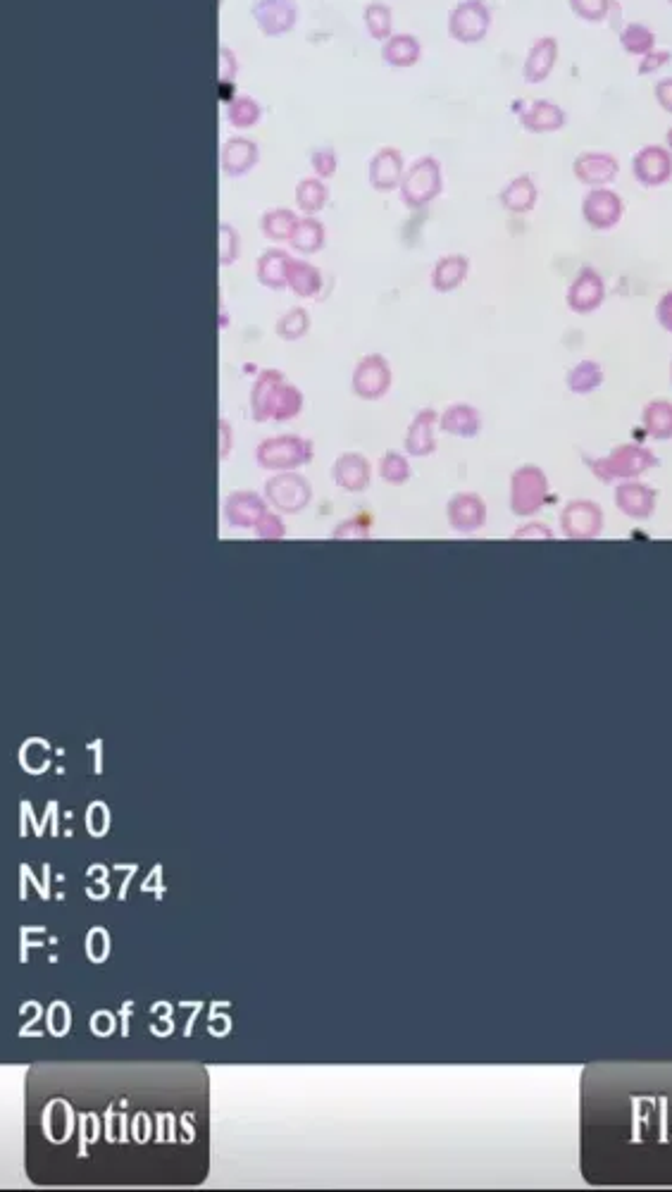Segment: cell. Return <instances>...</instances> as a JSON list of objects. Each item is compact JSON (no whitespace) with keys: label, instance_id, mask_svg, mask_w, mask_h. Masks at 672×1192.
Returning a JSON list of instances; mask_svg holds the SVG:
<instances>
[{"label":"cell","instance_id":"obj_42","mask_svg":"<svg viewBox=\"0 0 672 1192\" xmlns=\"http://www.w3.org/2000/svg\"><path fill=\"white\" fill-rule=\"evenodd\" d=\"M253 530H255V535H258L260 539H270V542H279V539L286 537L284 520L279 518V515L270 513V511H267L263 515V518H260L258 523H255Z\"/></svg>","mask_w":672,"mask_h":1192},{"label":"cell","instance_id":"obj_36","mask_svg":"<svg viewBox=\"0 0 672 1192\" xmlns=\"http://www.w3.org/2000/svg\"><path fill=\"white\" fill-rule=\"evenodd\" d=\"M296 225L298 220L291 210H270V213H265L263 217V234L272 241H289Z\"/></svg>","mask_w":672,"mask_h":1192},{"label":"cell","instance_id":"obj_32","mask_svg":"<svg viewBox=\"0 0 672 1192\" xmlns=\"http://www.w3.org/2000/svg\"><path fill=\"white\" fill-rule=\"evenodd\" d=\"M255 160H258V148L251 141L234 139L224 146L222 165L229 175H244L251 170V165H255Z\"/></svg>","mask_w":672,"mask_h":1192},{"label":"cell","instance_id":"obj_25","mask_svg":"<svg viewBox=\"0 0 672 1192\" xmlns=\"http://www.w3.org/2000/svg\"><path fill=\"white\" fill-rule=\"evenodd\" d=\"M253 12L265 34H282L296 20V8L291 0H260Z\"/></svg>","mask_w":672,"mask_h":1192},{"label":"cell","instance_id":"obj_33","mask_svg":"<svg viewBox=\"0 0 672 1192\" xmlns=\"http://www.w3.org/2000/svg\"><path fill=\"white\" fill-rule=\"evenodd\" d=\"M620 46L625 48V53L642 58V55L651 53L653 48H656V31L649 29L642 22H630L620 31Z\"/></svg>","mask_w":672,"mask_h":1192},{"label":"cell","instance_id":"obj_14","mask_svg":"<svg viewBox=\"0 0 672 1192\" xmlns=\"http://www.w3.org/2000/svg\"><path fill=\"white\" fill-rule=\"evenodd\" d=\"M632 175L644 186H663L672 179V153L668 146L646 144L634 153Z\"/></svg>","mask_w":672,"mask_h":1192},{"label":"cell","instance_id":"obj_26","mask_svg":"<svg viewBox=\"0 0 672 1192\" xmlns=\"http://www.w3.org/2000/svg\"><path fill=\"white\" fill-rule=\"evenodd\" d=\"M470 275V260L465 256H444L432 270V287L439 294H451Z\"/></svg>","mask_w":672,"mask_h":1192},{"label":"cell","instance_id":"obj_51","mask_svg":"<svg viewBox=\"0 0 672 1192\" xmlns=\"http://www.w3.org/2000/svg\"><path fill=\"white\" fill-rule=\"evenodd\" d=\"M220 439H222V449H220V456L227 458L229 453V444H232V427H229L227 420H220Z\"/></svg>","mask_w":672,"mask_h":1192},{"label":"cell","instance_id":"obj_15","mask_svg":"<svg viewBox=\"0 0 672 1192\" xmlns=\"http://www.w3.org/2000/svg\"><path fill=\"white\" fill-rule=\"evenodd\" d=\"M446 518L451 530L458 535H475L487 525V504L482 501V496L460 492L448 499Z\"/></svg>","mask_w":672,"mask_h":1192},{"label":"cell","instance_id":"obj_12","mask_svg":"<svg viewBox=\"0 0 672 1192\" xmlns=\"http://www.w3.org/2000/svg\"><path fill=\"white\" fill-rule=\"evenodd\" d=\"M625 215V203L620 194H615L608 186H594L582 198V217L584 222L596 232H608L613 229Z\"/></svg>","mask_w":672,"mask_h":1192},{"label":"cell","instance_id":"obj_4","mask_svg":"<svg viewBox=\"0 0 672 1192\" xmlns=\"http://www.w3.org/2000/svg\"><path fill=\"white\" fill-rule=\"evenodd\" d=\"M656 465L658 458L651 449H646L642 444H622L615 446L606 456L591 461L589 470L603 484H620L637 480V477L649 473Z\"/></svg>","mask_w":672,"mask_h":1192},{"label":"cell","instance_id":"obj_44","mask_svg":"<svg viewBox=\"0 0 672 1192\" xmlns=\"http://www.w3.org/2000/svg\"><path fill=\"white\" fill-rule=\"evenodd\" d=\"M334 539H370V520L351 518L334 530Z\"/></svg>","mask_w":672,"mask_h":1192},{"label":"cell","instance_id":"obj_11","mask_svg":"<svg viewBox=\"0 0 672 1192\" xmlns=\"http://www.w3.org/2000/svg\"><path fill=\"white\" fill-rule=\"evenodd\" d=\"M491 12L482 0H463L448 15V34L460 43H477L487 36Z\"/></svg>","mask_w":672,"mask_h":1192},{"label":"cell","instance_id":"obj_28","mask_svg":"<svg viewBox=\"0 0 672 1192\" xmlns=\"http://www.w3.org/2000/svg\"><path fill=\"white\" fill-rule=\"evenodd\" d=\"M642 427L653 442L672 439V401L656 399L646 403L642 411Z\"/></svg>","mask_w":672,"mask_h":1192},{"label":"cell","instance_id":"obj_3","mask_svg":"<svg viewBox=\"0 0 672 1192\" xmlns=\"http://www.w3.org/2000/svg\"><path fill=\"white\" fill-rule=\"evenodd\" d=\"M303 411V394L279 370H263L251 391L253 420H291Z\"/></svg>","mask_w":672,"mask_h":1192},{"label":"cell","instance_id":"obj_31","mask_svg":"<svg viewBox=\"0 0 672 1192\" xmlns=\"http://www.w3.org/2000/svg\"><path fill=\"white\" fill-rule=\"evenodd\" d=\"M603 368L601 363H596V360H582V363H577L575 368L568 372V389L572 394L577 396H587L591 391H596L603 384Z\"/></svg>","mask_w":672,"mask_h":1192},{"label":"cell","instance_id":"obj_52","mask_svg":"<svg viewBox=\"0 0 672 1192\" xmlns=\"http://www.w3.org/2000/svg\"><path fill=\"white\" fill-rule=\"evenodd\" d=\"M665 146H668L670 153H672V127L668 129V134H665Z\"/></svg>","mask_w":672,"mask_h":1192},{"label":"cell","instance_id":"obj_17","mask_svg":"<svg viewBox=\"0 0 672 1192\" xmlns=\"http://www.w3.org/2000/svg\"><path fill=\"white\" fill-rule=\"evenodd\" d=\"M656 496V489L646 487V484L637 480L620 482L618 487H615V508H618L625 518L634 520V523H646V520L656 513Z\"/></svg>","mask_w":672,"mask_h":1192},{"label":"cell","instance_id":"obj_19","mask_svg":"<svg viewBox=\"0 0 672 1192\" xmlns=\"http://www.w3.org/2000/svg\"><path fill=\"white\" fill-rule=\"evenodd\" d=\"M437 425L439 413L434 411V408H422V411L415 413V418L410 422L406 432V439H403L408 456L427 458L437 451V439H434V427Z\"/></svg>","mask_w":672,"mask_h":1192},{"label":"cell","instance_id":"obj_54","mask_svg":"<svg viewBox=\"0 0 672 1192\" xmlns=\"http://www.w3.org/2000/svg\"><path fill=\"white\" fill-rule=\"evenodd\" d=\"M668 3H670V5H672V0H668Z\"/></svg>","mask_w":672,"mask_h":1192},{"label":"cell","instance_id":"obj_1","mask_svg":"<svg viewBox=\"0 0 672 1192\" xmlns=\"http://www.w3.org/2000/svg\"><path fill=\"white\" fill-rule=\"evenodd\" d=\"M208 1104L201 1064H36L27 1173L36 1185H198Z\"/></svg>","mask_w":672,"mask_h":1192},{"label":"cell","instance_id":"obj_10","mask_svg":"<svg viewBox=\"0 0 672 1192\" xmlns=\"http://www.w3.org/2000/svg\"><path fill=\"white\" fill-rule=\"evenodd\" d=\"M560 532L572 542H591L603 532V511L589 499L570 501L560 513Z\"/></svg>","mask_w":672,"mask_h":1192},{"label":"cell","instance_id":"obj_6","mask_svg":"<svg viewBox=\"0 0 672 1192\" xmlns=\"http://www.w3.org/2000/svg\"><path fill=\"white\" fill-rule=\"evenodd\" d=\"M549 501V477L537 465H522L510 475V511L518 518H532Z\"/></svg>","mask_w":672,"mask_h":1192},{"label":"cell","instance_id":"obj_41","mask_svg":"<svg viewBox=\"0 0 672 1192\" xmlns=\"http://www.w3.org/2000/svg\"><path fill=\"white\" fill-rule=\"evenodd\" d=\"M365 22H367V29H370V34L375 36V39H387L389 31H391V10L384 8V5H370L365 12Z\"/></svg>","mask_w":672,"mask_h":1192},{"label":"cell","instance_id":"obj_22","mask_svg":"<svg viewBox=\"0 0 672 1192\" xmlns=\"http://www.w3.org/2000/svg\"><path fill=\"white\" fill-rule=\"evenodd\" d=\"M565 120H568V117H565V110L560 108L558 103L544 101V98H541V101H532L520 115L522 127H525L527 132H534V134L558 132V129L565 127Z\"/></svg>","mask_w":672,"mask_h":1192},{"label":"cell","instance_id":"obj_46","mask_svg":"<svg viewBox=\"0 0 672 1192\" xmlns=\"http://www.w3.org/2000/svg\"><path fill=\"white\" fill-rule=\"evenodd\" d=\"M222 253H220V263L222 265H229L234 263L236 258H239V237H236V232L232 227L222 225Z\"/></svg>","mask_w":672,"mask_h":1192},{"label":"cell","instance_id":"obj_9","mask_svg":"<svg viewBox=\"0 0 672 1192\" xmlns=\"http://www.w3.org/2000/svg\"><path fill=\"white\" fill-rule=\"evenodd\" d=\"M391 382H394V375H391L389 360L379 356V353H370V356L360 358L351 377L353 394L363 401L384 399V396L389 394Z\"/></svg>","mask_w":672,"mask_h":1192},{"label":"cell","instance_id":"obj_35","mask_svg":"<svg viewBox=\"0 0 672 1192\" xmlns=\"http://www.w3.org/2000/svg\"><path fill=\"white\" fill-rule=\"evenodd\" d=\"M291 246L296 248V251L301 253H317L325 244V227L320 225V222L313 220V217H306V220H298V225L294 229V234H291Z\"/></svg>","mask_w":672,"mask_h":1192},{"label":"cell","instance_id":"obj_24","mask_svg":"<svg viewBox=\"0 0 672 1192\" xmlns=\"http://www.w3.org/2000/svg\"><path fill=\"white\" fill-rule=\"evenodd\" d=\"M403 158L396 148H382L370 163V184L379 191H389L401 182Z\"/></svg>","mask_w":672,"mask_h":1192},{"label":"cell","instance_id":"obj_39","mask_svg":"<svg viewBox=\"0 0 672 1192\" xmlns=\"http://www.w3.org/2000/svg\"><path fill=\"white\" fill-rule=\"evenodd\" d=\"M325 201H327V189L322 182H317V179H303V182L298 184L296 203L306 215L317 213V210L325 206Z\"/></svg>","mask_w":672,"mask_h":1192},{"label":"cell","instance_id":"obj_30","mask_svg":"<svg viewBox=\"0 0 672 1192\" xmlns=\"http://www.w3.org/2000/svg\"><path fill=\"white\" fill-rule=\"evenodd\" d=\"M286 287L301 298H315L322 291L320 270H317L315 265L306 263V260H291Z\"/></svg>","mask_w":672,"mask_h":1192},{"label":"cell","instance_id":"obj_23","mask_svg":"<svg viewBox=\"0 0 672 1192\" xmlns=\"http://www.w3.org/2000/svg\"><path fill=\"white\" fill-rule=\"evenodd\" d=\"M439 427L451 437L472 439L482 430V413L470 403H453L439 415Z\"/></svg>","mask_w":672,"mask_h":1192},{"label":"cell","instance_id":"obj_21","mask_svg":"<svg viewBox=\"0 0 672 1192\" xmlns=\"http://www.w3.org/2000/svg\"><path fill=\"white\" fill-rule=\"evenodd\" d=\"M558 39L556 36H541L532 43L530 53H527L525 67H522V77L527 84H541L549 77L558 60Z\"/></svg>","mask_w":672,"mask_h":1192},{"label":"cell","instance_id":"obj_7","mask_svg":"<svg viewBox=\"0 0 672 1192\" xmlns=\"http://www.w3.org/2000/svg\"><path fill=\"white\" fill-rule=\"evenodd\" d=\"M441 189H444V179H441L439 160L427 155L406 172L401 182V198L410 208H422L432 203L441 194Z\"/></svg>","mask_w":672,"mask_h":1192},{"label":"cell","instance_id":"obj_47","mask_svg":"<svg viewBox=\"0 0 672 1192\" xmlns=\"http://www.w3.org/2000/svg\"><path fill=\"white\" fill-rule=\"evenodd\" d=\"M515 539H553V530L544 523H527L515 530Z\"/></svg>","mask_w":672,"mask_h":1192},{"label":"cell","instance_id":"obj_40","mask_svg":"<svg viewBox=\"0 0 672 1192\" xmlns=\"http://www.w3.org/2000/svg\"><path fill=\"white\" fill-rule=\"evenodd\" d=\"M570 10L584 22H603L611 12V0H570Z\"/></svg>","mask_w":672,"mask_h":1192},{"label":"cell","instance_id":"obj_53","mask_svg":"<svg viewBox=\"0 0 672 1192\" xmlns=\"http://www.w3.org/2000/svg\"><path fill=\"white\" fill-rule=\"evenodd\" d=\"M670 382H672V365H670Z\"/></svg>","mask_w":672,"mask_h":1192},{"label":"cell","instance_id":"obj_18","mask_svg":"<svg viewBox=\"0 0 672 1192\" xmlns=\"http://www.w3.org/2000/svg\"><path fill=\"white\" fill-rule=\"evenodd\" d=\"M265 513L267 499L255 492H248V489L232 492L227 496V501H224V518H227V523L236 527V530H251Z\"/></svg>","mask_w":672,"mask_h":1192},{"label":"cell","instance_id":"obj_5","mask_svg":"<svg viewBox=\"0 0 672 1192\" xmlns=\"http://www.w3.org/2000/svg\"><path fill=\"white\" fill-rule=\"evenodd\" d=\"M315 449L313 442L298 437V434H279L258 444L255 449V461L260 468L272 470V473H289L298 470L303 465L313 463Z\"/></svg>","mask_w":672,"mask_h":1192},{"label":"cell","instance_id":"obj_48","mask_svg":"<svg viewBox=\"0 0 672 1192\" xmlns=\"http://www.w3.org/2000/svg\"><path fill=\"white\" fill-rule=\"evenodd\" d=\"M656 320H658V325L665 329V332L672 334V291H665V294L661 296V301H658Z\"/></svg>","mask_w":672,"mask_h":1192},{"label":"cell","instance_id":"obj_43","mask_svg":"<svg viewBox=\"0 0 672 1192\" xmlns=\"http://www.w3.org/2000/svg\"><path fill=\"white\" fill-rule=\"evenodd\" d=\"M260 115V108L255 105L251 98H239V101H234L229 105V120H232L236 127H248V124H253L258 120Z\"/></svg>","mask_w":672,"mask_h":1192},{"label":"cell","instance_id":"obj_13","mask_svg":"<svg viewBox=\"0 0 672 1192\" xmlns=\"http://www.w3.org/2000/svg\"><path fill=\"white\" fill-rule=\"evenodd\" d=\"M565 301H568V308L572 313L577 315H589L594 313V310H599L603 301H606V282H603L601 272L591 268V265H584L570 282Z\"/></svg>","mask_w":672,"mask_h":1192},{"label":"cell","instance_id":"obj_29","mask_svg":"<svg viewBox=\"0 0 672 1192\" xmlns=\"http://www.w3.org/2000/svg\"><path fill=\"white\" fill-rule=\"evenodd\" d=\"M291 260L294 258H291L286 251H279V248H272V251L263 253L258 260L260 284L267 289H284L286 279H289Z\"/></svg>","mask_w":672,"mask_h":1192},{"label":"cell","instance_id":"obj_2","mask_svg":"<svg viewBox=\"0 0 672 1192\" xmlns=\"http://www.w3.org/2000/svg\"><path fill=\"white\" fill-rule=\"evenodd\" d=\"M580 1173L594 1188H672V1061H591Z\"/></svg>","mask_w":672,"mask_h":1192},{"label":"cell","instance_id":"obj_27","mask_svg":"<svg viewBox=\"0 0 672 1192\" xmlns=\"http://www.w3.org/2000/svg\"><path fill=\"white\" fill-rule=\"evenodd\" d=\"M537 184L532 182L530 175H520L510 179L506 189L501 191V206L513 215H525L537 206Z\"/></svg>","mask_w":672,"mask_h":1192},{"label":"cell","instance_id":"obj_38","mask_svg":"<svg viewBox=\"0 0 672 1192\" xmlns=\"http://www.w3.org/2000/svg\"><path fill=\"white\" fill-rule=\"evenodd\" d=\"M310 313L306 308H294L277 320V334L284 341H298L308 334Z\"/></svg>","mask_w":672,"mask_h":1192},{"label":"cell","instance_id":"obj_45","mask_svg":"<svg viewBox=\"0 0 672 1192\" xmlns=\"http://www.w3.org/2000/svg\"><path fill=\"white\" fill-rule=\"evenodd\" d=\"M670 60H672V53L670 51H658V48H653L651 53L642 55V60H639L637 72L639 74H653V72L661 70V67L668 65Z\"/></svg>","mask_w":672,"mask_h":1192},{"label":"cell","instance_id":"obj_8","mask_svg":"<svg viewBox=\"0 0 672 1192\" xmlns=\"http://www.w3.org/2000/svg\"><path fill=\"white\" fill-rule=\"evenodd\" d=\"M265 499L279 513L294 515L313 501V487L306 477L298 475L296 470H289V473H277L265 482Z\"/></svg>","mask_w":672,"mask_h":1192},{"label":"cell","instance_id":"obj_20","mask_svg":"<svg viewBox=\"0 0 672 1192\" xmlns=\"http://www.w3.org/2000/svg\"><path fill=\"white\" fill-rule=\"evenodd\" d=\"M372 468L370 463H367V458L363 453H341L339 458H336L334 468H332V477L334 482L339 484L344 492H363V489L370 487V480H372Z\"/></svg>","mask_w":672,"mask_h":1192},{"label":"cell","instance_id":"obj_37","mask_svg":"<svg viewBox=\"0 0 672 1192\" xmlns=\"http://www.w3.org/2000/svg\"><path fill=\"white\" fill-rule=\"evenodd\" d=\"M410 475H413V470H410L408 458L403 456V453H384L382 461H379V477H382L384 482L391 484V487H401V484L410 480Z\"/></svg>","mask_w":672,"mask_h":1192},{"label":"cell","instance_id":"obj_16","mask_svg":"<svg viewBox=\"0 0 672 1192\" xmlns=\"http://www.w3.org/2000/svg\"><path fill=\"white\" fill-rule=\"evenodd\" d=\"M572 175L584 186H608L620 175L618 158L606 151H584L572 163Z\"/></svg>","mask_w":672,"mask_h":1192},{"label":"cell","instance_id":"obj_49","mask_svg":"<svg viewBox=\"0 0 672 1192\" xmlns=\"http://www.w3.org/2000/svg\"><path fill=\"white\" fill-rule=\"evenodd\" d=\"M653 93H656V101L665 113H672V77H665L661 82H656Z\"/></svg>","mask_w":672,"mask_h":1192},{"label":"cell","instance_id":"obj_34","mask_svg":"<svg viewBox=\"0 0 672 1192\" xmlns=\"http://www.w3.org/2000/svg\"><path fill=\"white\" fill-rule=\"evenodd\" d=\"M418 58H420V43L415 41V36H408V34L391 36V39L387 41V46H384V60L391 62V65H396V67L415 65Z\"/></svg>","mask_w":672,"mask_h":1192},{"label":"cell","instance_id":"obj_50","mask_svg":"<svg viewBox=\"0 0 672 1192\" xmlns=\"http://www.w3.org/2000/svg\"><path fill=\"white\" fill-rule=\"evenodd\" d=\"M313 165H315V170L320 172L322 177H332L334 170H336V160H334L332 151H317L313 155Z\"/></svg>","mask_w":672,"mask_h":1192}]
</instances>
